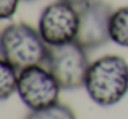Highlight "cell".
Here are the masks:
<instances>
[{
  "instance_id": "6da1fadb",
  "label": "cell",
  "mask_w": 128,
  "mask_h": 119,
  "mask_svg": "<svg viewBox=\"0 0 128 119\" xmlns=\"http://www.w3.org/2000/svg\"><path fill=\"white\" fill-rule=\"evenodd\" d=\"M90 98L100 107L120 102L128 91V62L121 55H103L91 62L84 83Z\"/></svg>"
},
{
  "instance_id": "7a4b0ae2",
  "label": "cell",
  "mask_w": 128,
  "mask_h": 119,
  "mask_svg": "<svg viewBox=\"0 0 128 119\" xmlns=\"http://www.w3.org/2000/svg\"><path fill=\"white\" fill-rule=\"evenodd\" d=\"M48 46L39 30L26 22L10 24L0 36V54L17 71L46 64Z\"/></svg>"
},
{
  "instance_id": "3957f363",
  "label": "cell",
  "mask_w": 128,
  "mask_h": 119,
  "mask_svg": "<svg viewBox=\"0 0 128 119\" xmlns=\"http://www.w3.org/2000/svg\"><path fill=\"white\" fill-rule=\"evenodd\" d=\"M44 65L54 75L61 89L74 90L84 86L91 62L87 50L77 42H70L61 46H50Z\"/></svg>"
},
{
  "instance_id": "277c9868",
  "label": "cell",
  "mask_w": 128,
  "mask_h": 119,
  "mask_svg": "<svg viewBox=\"0 0 128 119\" xmlns=\"http://www.w3.org/2000/svg\"><path fill=\"white\" fill-rule=\"evenodd\" d=\"M61 86L47 68L34 65L20 72L18 94L22 102L32 111L43 109L56 104Z\"/></svg>"
},
{
  "instance_id": "5b68a950",
  "label": "cell",
  "mask_w": 128,
  "mask_h": 119,
  "mask_svg": "<svg viewBox=\"0 0 128 119\" xmlns=\"http://www.w3.org/2000/svg\"><path fill=\"white\" fill-rule=\"evenodd\" d=\"M78 22L77 7L58 0L42 11L39 32L48 46H61L76 40Z\"/></svg>"
},
{
  "instance_id": "8992f818",
  "label": "cell",
  "mask_w": 128,
  "mask_h": 119,
  "mask_svg": "<svg viewBox=\"0 0 128 119\" xmlns=\"http://www.w3.org/2000/svg\"><path fill=\"white\" fill-rule=\"evenodd\" d=\"M78 30L76 40L86 50H94L110 40V19L114 10L105 0H91L77 7Z\"/></svg>"
},
{
  "instance_id": "52a82bcc",
  "label": "cell",
  "mask_w": 128,
  "mask_h": 119,
  "mask_svg": "<svg viewBox=\"0 0 128 119\" xmlns=\"http://www.w3.org/2000/svg\"><path fill=\"white\" fill-rule=\"evenodd\" d=\"M109 30L112 42L128 49V6L114 10Z\"/></svg>"
},
{
  "instance_id": "ba28073f",
  "label": "cell",
  "mask_w": 128,
  "mask_h": 119,
  "mask_svg": "<svg viewBox=\"0 0 128 119\" xmlns=\"http://www.w3.org/2000/svg\"><path fill=\"white\" fill-rule=\"evenodd\" d=\"M18 77L17 69L2 58L0 61V98L7 100L18 90Z\"/></svg>"
},
{
  "instance_id": "9c48e42d",
  "label": "cell",
  "mask_w": 128,
  "mask_h": 119,
  "mask_svg": "<svg viewBox=\"0 0 128 119\" xmlns=\"http://www.w3.org/2000/svg\"><path fill=\"white\" fill-rule=\"evenodd\" d=\"M25 119H76V115L69 105L56 102L51 107L32 111Z\"/></svg>"
},
{
  "instance_id": "30bf717a",
  "label": "cell",
  "mask_w": 128,
  "mask_h": 119,
  "mask_svg": "<svg viewBox=\"0 0 128 119\" xmlns=\"http://www.w3.org/2000/svg\"><path fill=\"white\" fill-rule=\"evenodd\" d=\"M20 0H0V18H11L18 8Z\"/></svg>"
},
{
  "instance_id": "8fae6325",
  "label": "cell",
  "mask_w": 128,
  "mask_h": 119,
  "mask_svg": "<svg viewBox=\"0 0 128 119\" xmlns=\"http://www.w3.org/2000/svg\"><path fill=\"white\" fill-rule=\"evenodd\" d=\"M61 2H66V3H69V4L74 6V7H80V6L91 2V0H61Z\"/></svg>"
},
{
  "instance_id": "7c38bea8",
  "label": "cell",
  "mask_w": 128,
  "mask_h": 119,
  "mask_svg": "<svg viewBox=\"0 0 128 119\" xmlns=\"http://www.w3.org/2000/svg\"><path fill=\"white\" fill-rule=\"evenodd\" d=\"M25 2H33V0H25Z\"/></svg>"
}]
</instances>
